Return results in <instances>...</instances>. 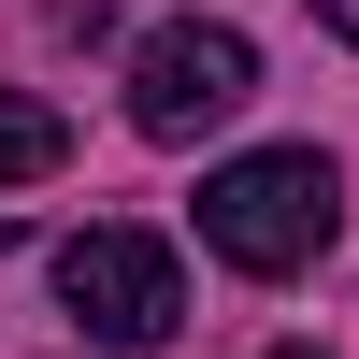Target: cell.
I'll list each match as a JSON object with an SVG mask.
<instances>
[{
	"instance_id": "5b68a950",
	"label": "cell",
	"mask_w": 359,
	"mask_h": 359,
	"mask_svg": "<svg viewBox=\"0 0 359 359\" xmlns=\"http://www.w3.org/2000/svg\"><path fill=\"white\" fill-rule=\"evenodd\" d=\"M316 29H345V43H359V0H316Z\"/></svg>"
},
{
	"instance_id": "7a4b0ae2",
	"label": "cell",
	"mask_w": 359,
	"mask_h": 359,
	"mask_svg": "<svg viewBox=\"0 0 359 359\" xmlns=\"http://www.w3.org/2000/svg\"><path fill=\"white\" fill-rule=\"evenodd\" d=\"M245 101H259V43H245V29H216V15L144 29V57H130V130L144 144H201L216 115H245Z\"/></svg>"
},
{
	"instance_id": "52a82bcc",
	"label": "cell",
	"mask_w": 359,
	"mask_h": 359,
	"mask_svg": "<svg viewBox=\"0 0 359 359\" xmlns=\"http://www.w3.org/2000/svg\"><path fill=\"white\" fill-rule=\"evenodd\" d=\"M0 245H15V216H0Z\"/></svg>"
},
{
	"instance_id": "3957f363",
	"label": "cell",
	"mask_w": 359,
	"mask_h": 359,
	"mask_svg": "<svg viewBox=\"0 0 359 359\" xmlns=\"http://www.w3.org/2000/svg\"><path fill=\"white\" fill-rule=\"evenodd\" d=\"M57 302H72L86 345H172V316H187V273H172L158 230H72L57 245Z\"/></svg>"
},
{
	"instance_id": "6da1fadb",
	"label": "cell",
	"mask_w": 359,
	"mask_h": 359,
	"mask_svg": "<svg viewBox=\"0 0 359 359\" xmlns=\"http://www.w3.org/2000/svg\"><path fill=\"white\" fill-rule=\"evenodd\" d=\"M331 230H345V172L316 144H259V158L201 172V245L230 273H302V259H331Z\"/></svg>"
},
{
	"instance_id": "277c9868",
	"label": "cell",
	"mask_w": 359,
	"mask_h": 359,
	"mask_svg": "<svg viewBox=\"0 0 359 359\" xmlns=\"http://www.w3.org/2000/svg\"><path fill=\"white\" fill-rule=\"evenodd\" d=\"M57 158H72V130H57L43 101H0V187H43Z\"/></svg>"
},
{
	"instance_id": "8992f818",
	"label": "cell",
	"mask_w": 359,
	"mask_h": 359,
	"mask_svg": "<svg viewBox=\"0 0 359 359\" xmlns=\"http://www.w3.org/2000/svg\"><path fill=\"white\" fill-rule=\"evenodd\" d=\"M273 359H316V345H273Z\"/></svg>"
}]
</instances>
